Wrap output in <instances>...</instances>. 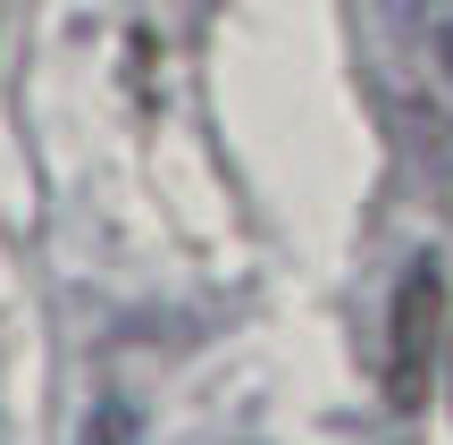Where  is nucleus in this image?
Wrapping results in <instances>:
<instances>
[{
    "label": "nucleus",
    "mask_w": 453,
    "mask_h": 445,
    "mask_svg": "<svg viewBox=\"0 0 453 445\" xmlns=\"http://www.w3.org/2000/svg\"><path fill=\"white\" fill-rule=\"evenodd\" d=\"M437 353H445V269L411 261L403 286H395V311H387V403L395 412H411L428 395Z\"/></svg>",
    "instance_id": "f257e3e1"
}]
</instances>
